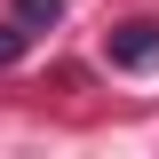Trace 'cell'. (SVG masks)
Masks as SVG:
<instances>
[{
  "instance_id": "cell-1",
  "label": "cell",
  "mask_w": 159,
  "mask_h": 159,
  "mask_svg": "<svg viewBox=\"0 0 159 159\" xmlns=\"http://www.w3.org/2000/svg\"><path fill=\"white\" fill-rule=\"evenodd\" d=\"M103 56H111V72H159V24H151V16H127V24H111Z\"/></svg>"
},
{
  "instance_id": "cell-2",
  "label": "cell",
  "mask_w": 159,
  "mask_h": 159,
  "mask_svg": "<svg viewBox=\"0 0 159 159\" xmlns=\"http://www.w3.org/2000/svg\"><path fill=\"white\" fill-rule=\"evenodd\" d=\"M56 16H64V0H16V24L24 32H48Z\"/></svg>"
},
{
  "instance_id": "cell-3",
  "label": "cell",
  "mask_w": 159,
  "mask_h": 159,
  "mask_svg": "<svg viewBox=\"0 0 159 159\" xmlns=\"http://www.w3.org/2000/svg\"><path fill=\"white\" fill-rule=\"evenodd\" d=\"M24 48H32V32H24V24H16V16H8V24H0V64H16V56H24Z\"/></svg>"
}]
</instances>
